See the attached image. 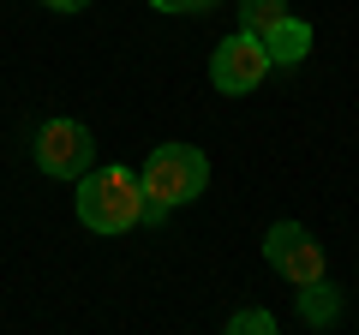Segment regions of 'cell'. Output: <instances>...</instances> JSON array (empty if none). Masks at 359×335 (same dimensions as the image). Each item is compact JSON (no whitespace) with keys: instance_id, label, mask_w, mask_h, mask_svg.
I'll return each instance as SVG.
<instances>
[{"instance_id":"cell-10","label":"cell","mask_w":359,"mask_h":335,"mask_svg":"<svg viewBox=\"0 0 359 335\" xmlns=\"http://www.w3.org/2000/svg\"><path fill=\"white\" fill-rule=\"evenodd\" d=\"M156 13H210V6H222V0H150Z\"/></svg>"},{"instance_id":"cell-6","label":"cell","mask_w":359,"mask_h":335,"mask_svg":"<svg viewBox=\"0 0 359 335\" xmlns=\"http://www.w3.org/2000/svg\"><path fill=\"white\" fill-rule=\"evenodd\" d=\"M264 54H269V66H299V60L311 54V25L287 13L282 25H269V30H264Z\"/></svg>"},{"instance_id":"cell-1","label":"cell","mask_w":359,"mask_h":335,"mask_svg":"<svg viewBox=\"0 0 359 335\" xmlns=\"http://www.w3.org/2000/svg\"><path fill=\"white\" fill-rule=\"evenodd\" d=\"M78 221H84L90 233H132L144 221V186L132 168L108 162L96 168L90 162L84 174H78Z\"/></svg>"},{"instance_id":"cell-5","label":"cell","mask_w":359,"mask_h":335,"mask_svg":"<svg viewBox=\"0 0 359 335\" xmlns=\"http://www.w3.org/2000/svg\"><path fill=\"white\" fill-rule=\"evenodd\" d=\"M96 162V138H90L84 120H48L36 132V168L54 180H78L84 168Z\"/></svg>"},{"instance_id":"cell-2","label":"cell","mask_w":359,"mask_h":335,"mask_svg":"<svg viewBox=\"0 0 359 335\" xmlns=\"http://www.w3.org/2000/svg\"><path fill=\"white\" fill-rule=\"evenodd\" d=\"M138 186H144V204L180 210V204H192V198H204L210 156L198 150V144H156L150 162H144V174H138Z\"/></svg>"},{"instance_id":"cell-3","label":"cell","mask_w":359,"mask_h":335,"mask_svg":"<svg viewBox=\"0 0 359 335\" xmlns=\"http://www.w3.org/2000/svg\"><path fill=\"white\" fill-rule=\"evenodd\" d=\"M264 78H269L264 36H252V30H233L228 42H216V54H210V84H216L222 96H252Z\"/></svg>"},{"instance_id":"cell-11","label":"cell","mask_w":359,"mask_h":335,"mask_svg":"<svg viewBox=\"0 0 359 335\" xmlns=\"http://www.w3.org/2000/svg\"><path fill=\"white\" fill-rule=\"evenodd\" d=\"M42 6H54V13H84L90 0H42Z\"/></svg>"},{"instance_id":"cell-9","label":"cell","mask_w":359,"mask_h":335,"mask_svg":"<svg viewBox=\"0 0 359 335\" xmlns=\"http://www.w3.org/2000/svg\"><path fill=\"white\" fill-rule=\"evenodd\" d=\"M228 329L233 335H276V317H269V311H233V317H228Z\"/></svg>"},{"instance_id":"cell-8","label":"cell","mask_w":359,"mask_h":335,"mask_svg":"<svg viewBox=\"0 0 359 335\" xmlns=\"http://www.w3.org/2000/svg\"><path fill=\"white\" fill-rule=\"evenodd\" d=\"M282 18H287V0H240V30H252V36H264Z\"/></svg>"},{"instance_id":"cell-4","label":"cell","mask_w":359,"mask_h":335,"mask_svg":"<svg viewBox=\"0 0 359 335\" xmlns=\"http://www.w3.org/2000/svg\"><path fill=\"white\" fill-rule=\"evenodd\" d=\"M264 264L282 275V282H294V287L323 282V245L311 240L299 221H276V228L264 233Z\"/></svg>"},{"instance_id":"cell-7","label":"cell","mask_w":359,"mask_h":335,"mask_svg":"<svg viewBox=\"0 0 359 335\" xmlns=\"http://www.w3.org/2000/svg\"><path fill=\"white\" fill-rule=\"evenodd\" d=\"M341 306L347 299L335 294L330 282H306L299 287V323H306V329H330V323L341 317Z\"/></svg>"}]
</instances>
